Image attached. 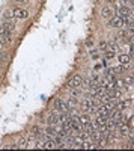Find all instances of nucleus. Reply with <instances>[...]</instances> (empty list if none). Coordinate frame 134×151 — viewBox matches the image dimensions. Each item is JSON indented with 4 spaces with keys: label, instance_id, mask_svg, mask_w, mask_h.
<instances>
[{
    "label": "nucleus",
    "instance_id": "obj_20",
    "mask_svg": "<svg viewBox=\"0 0 134 151\" xmlns=\"http://www.w3.org/2000/svg\"><path fill=\"white\" fill-rule=\"evenodd\" d=\"M3 18H5V20H12V18H14V14H12V11H6L5 14H3Z\"/></svg>",
    "mask_w": 134,
    "mask_h": 151
},
{
    "label": "nucleus",
    "instance_id": "obj_18",
    "mask_svg": "<svg viewBox=\"0 0 134 151\" xmlns=\"http://www.w3.org/2000/svg\"><path fill=\"white\" fill-rule=\"evenodd\" d=\"M69 91H71V95H72V97H77V98H78V97L81 95V88H71Z\"/></svg>",
    "mask_w": 134,
    "mask_h": 151
},
{
    "label": "nucleus",
    "instance_id": "obj_10",
    "mask_svg": "<svg viewBox=\"0 0 134 151\" xmlns=\"http://www.w3.org/2000/svg\"><path fill=\"white\" fill-rule=\"evenodd\" d=\"M116 130L122 134V136H127L128 133H130V127L127 125V122H120V121H118V125H116Z\"/></svg>",
    "mask_w": 134,
    "mask_h": 151
},
{
    "label": "nucleus",
    "instance_id": "obj_24",
    "mask_svg": "<svg viewBox=\"0 0 134 151\" xmlns=\"http://www.w3.org/2000/svg\"><path fill=\"white\" fill-rule=\"evenodd\" d=\"M93 45V41L92 40H86V47H92Z\"/></svg>",
    "mask_w": 134,
    "mask_h": 151
},
{
    "label": "nucleus",
    "instance_id": "obj_26",
    "mask_svg": "<svg viewBox=\"0 0 134 151\" xmlns=\"http://www.w3.org/2000/svg\"><path fill=\"white\" fill-rule=\"evenodd\" d=\"M3 48H5V44L0 42V52H3Z\"/></svg>",
    "mask_w": 134,
    "mask_h": 151
},
{
    "label": "nucleus",
    "instance_id": "obj_5",
    "mask_svg": "<svg viewBox=\"0 0 134 151\" xmlns=\"http://www.w3.org/2000/svg\"><path fill=\"white\" fill-rule=\"evenodd\" d=\"M12 14H14V18H20V20H26L29 17V11L24 9V8H15L12 11Z\"/></svg>",
    "mask_w": 134,
    "mask_h": 151
},
{
    "label": "nucleus",
    "instance_id": "obj_23",
    "mask_svg": "<svg viewBox=\"0 0 134 151\" xmlns=\"http://www.w3.org/2000/svg\"><path fill=\"white\" fill-rule=\"evenodd\" d=\"M14 3H17V5H24V3H27L29 0H12Z\"/></svg>",
    "mask_w": 134,
    "mask_h": 151
},
{
    "label": "nucleus",
    "instance_id": "obj_2",
    "mask_svg": "<svg viewBox=\"0 0 134 151\" xmlns=\"http://www.w3.org/2000/svg\"><path fill=\"white\" fill-rule=\"evenodd\" d=\"M125 20H122L120 17H118V15H113L110 20H108V26L110 27H115V29H124L125 27Z\"/></svg>",
    "mask_w": 134,
    "mask_h": 151
},
{
    "label": "nucleus",
    "instance_id": "obj_11",
    "mask_svg": "<svg viewBox=\"0 0 134 151\" xmlns=\"http://www.w3.org/2000/svg\"><path fill=\"white\" fill-rule=\"evenodd\" d=\"M118 60H119V64H122V65H131L133 58L130 55H119L118 56Z\"/></svg>",
    "mask_w": 134,
    "mask_h": 151
},
{
    "label": "nucleus",
    "instance_id": "obj_12",
    "mask_svg": "<svg viewBox=\"0 0 134 151\" xmlns=\"http://www.w3.org/2000/svg\"><path fill=\"white\" fill-rule=\"evenodd\" d=\"M101 15H103V18H107V20H110L113 15H115V12H113V9L110 8V6H105L104 9H103V12H101Z\"/></svg>",
    "mask_w": 134,
    "mask_h": 151
},
{
    "label": "nucleus",
    "instance_id": "obj_13",
    "mask_svg": "<svg viewBox=\"0 0 134 151\" xmlns=\"http://www.w3.org/2000/svg\"><path fill=\"white\" fill-rule=\"evenodd\" d=\"M44 148H50V150L57 148V142H56V139H48L47 142H44Z\"/></svg>",
    "mask_w": 134,
    "mask_h": 151
},
{
    "label": "nucleus",
    "instance_id": "obj_7",
    "mask_svg": "<svg viewBox=\"0 0 134 151\" xmlns=\"http://www.w3.org/2000/svg\"><path fill=\"white\" fill-rule=\"evenodd\" d=\"M105 122H107V116H98V118L92 122L93 130H101V129H104V127H105Z\"/></svg>",
    "mask_w": 134,
    "mask_h": 151
},
{
    "label": "nucleus",
    "instance_id": "obj_25",
    "mask_svg": "<svg viewBox=\"0 0 134 151\" xmlns=\"http://www.w3.org/2000/svg\"><path fill=\"white\" fill-rule=\"evenodd\" d=\"M115 2H116V0H105V3H107V5H113Z\"/></svg>",
    "mask_w": 134,
    "mask_h": 151
},
{
    "label": "nucleus",
    "instance_id": "obj_22",
    "mask_svg": "<svg viewBox=\"0 0 134 151\" xmlns=\"http://www.w3.org/2000/svg\"><path fill=\"white\" fill-rule=\"evenodd\" d=\"M100 48L103 50V52H104V50H107V41H101L100 42Z\"/></svg>",
    "mask_w": 134,
    "mask_h": 151
},
{
    "label": "nucleus",
    "instance_id": "obj_15",
    "mask_svg": "<svg viewBox=\"0 0 134 151\" xmlns=\"http://www.w3.org/2000/svg\"><path fill=\"white\" fill-rule=\"evenodd\" d=\"M66 103L69 104V109H71V107H77V106H78V100H77V97H72V95H71V97L66 100Z\"/></svg>",
    "mask_w": 134,
    "mask_h": 151
},
{
    "label": "nucleus",
    "instance_id": "obj_17",
    "mask_svg": "<svg viewBox=\"0 0 134 151\" xmlns=\"http://www.w3.org/2000/svg\"><path fill=\"white\" fill-rule=\"evenodd\" d=\"M107 50H110V52H118L119 50V45L116 44V42H107Z\"/></svg>",
    "mask_w": 134,
    "mask_h": 151
},
{
    "label": "nucleus",
    "instance_id": "obj_1",
    "mask_svg": "<svg viewBox=\"0 0 134 151\" xmlns=\"http://www.w3.org/2000/svg\"><path fill=\"white\" fill-rule=\"evenodd\" d=\"M113 11H116L118 17H120V18L125 20V21L130 20V18H133V9L128 8V6H120V8H116Z\"/></svg>",
    "mask_w": 134,
    "mask_h": 151
},
{
    "label": "nucleus",
    "instance_id": "obj_8",
    "mask_svg": "<svg viewBox=\"0 0 134 151\" xmlns=\"http://www.w3.org/2000/svg\"><path fill=\"white\" fill-rule=\"evenodd\" d=\"M81 109L86 112V113H89V112H92V109H93V103H92V98L91 97H86L81 101Z\"/></svg>",
    "mask_w": 134,
    "mask_h": 151
},
{
    "label": "nucleus",
    "instance_id": "obj_21",
    "mask_svg": "<svg viewBox=\"0 0 134 151\" xmlns=\"http://www.w3.org/2000/svg\"><path fill=\"white\" fill-rule=\"evenodd\" d=\"M18 148H27V141L26 139H21L18 142Z\"/></svg>",
    "mask_w": 134,
    "mask_h": 151
},
{
    "label": "nucleus",
    "instance_id": "obj_9",
    "mask_svg": "<svg viewBox=\"0 0 134 151\" xmlns=\"http://www.w3.org/2000/svg\"><path fill=\"white\" fill-rule=\"evenodd\" d=\"M59 122H60V115L57 112H53V113L48 115V118H47V124L48 125H57Z\"/></svg>",
    "mask_w": 134,
    "mask_h": 151
},
{
    "label": "nucleus",
    "instance_id": "obj_16",
    "mask_svg": "<svg viewBox=\"0 0 134 151\" xmlns=\"http://www.w3.org/2000/svg\"><path fill=\"white\" fill-rule=\"evenodd\" d=\"M78 121L81 122V125L89 124V122H91V116L88 115V113H83V115H80V116H78Z\"/></svg>",
    "mask_w": 134,
    "mask_h": 151
},
{
    "label": "nucleus",
    "instance_id": "obj_14",
    "mask_svg": "<svg viewBox=\"0 0 134 151\" xmlns=\"http://www.w3.org/2000/svg\"><path fill=\"white\" fill-rule=\"evenodd\" d=\"M3 27L8 29V30H11V32H14V30H15V23L12 21V20H8V21L3 23Z\"/></svg>",
    "mask_w": 134,
    "mask_h": 151
},
{
    "label": "nucleus",
    "instance_id": "obj_3",
    "mask_svg": "<svg viewBox=\"0 0 134 151\" xmlns=\"http://www.w3.org/2000/svg\"><path fill=\"white\" fill-rule=\"evenodd\" d=\"M12 33L14 32H11V30L5 29L3 26H0V42L2 44H9L12 41Z\"/></svg>",
    "mask_w": 134,
    "mask_h": 151
},
{
    "label": "nucleus",
    "instance_id": "obj_6",
    "mask_svg": "<svg viewBox=\"0 0 134 151\" xmlns=\"http://www.w3.org/2000/svg\"><path fill=\"white\" fill-rule=\"evenodd\" d=\"M81 83H83V77L80 74H76L72 76V79L68 82V88L71 89V88H81Z\"/></svg>",
    "mask_w": 134,
    "mask_h": 151
},
{
    "label": "nucleus",
    "instance_id": "obj_19",
    "mask_svg": "<svg viewBox=\"0 0 134 151\" xmlns=\"http://www.w3.org/2000/svg\"><path fill=\"white\" fill-rule=\"evenodd\" d=\"M115 52H110V50H104V59H113L115 58Z\"/></svg>",
    "mask_w": 134,
    "mask_h": 151
},
{
    "label": "nucleus",
    "instance_id": "obj_4",
    "mask_svg": "<svg viewBox=\"0 0 134 151\" xmlns=\"http://www.w3.org/2000/svg\"><path fill=\"white\" fill-rule=\"evenodd\" d=\"M54 109H57L59 112H68L69 110V104L66 103V100L57 98L56 101H54Z\"/></svg>",
    "mask_w": 134,
    "mask_h": 151
}]
</instances>
